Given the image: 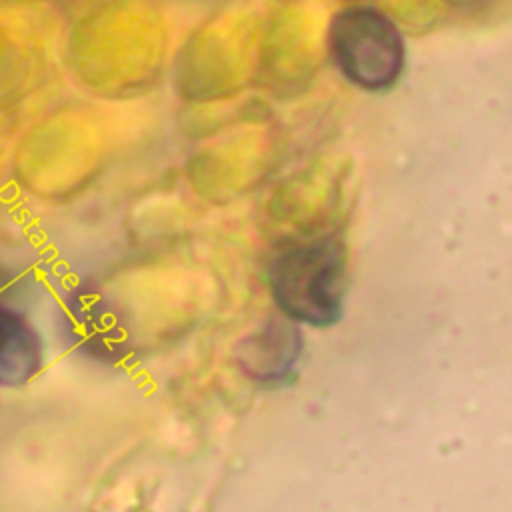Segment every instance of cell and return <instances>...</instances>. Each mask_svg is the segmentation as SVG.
<instances>
[{
  "mask_svg": "<svg viewBox=\"0 0 512 512\" xmlns=\"http://www.w3.org/2000/svg\"><path fill=\"white\" fill-rule=\"evenodd\" d=\"M346 258L342 242L322 238L282 250L270 264V290L286 318L328 326L342 316Z\"/></svg>",
  "mask_w": 512,
  "mask_h": 512,
  "instance_id": "cell-1",
  "label": "cell"
},
{
  "mask_svg": "<svg viewBox=\"0 0 512 512\" xmlns=\"http://www.w3.org/2000/svg\"><path fill=\"white\" fill-rule=\"evenodd\" d=\"M330 54L338 70L364 90L392 86L404 66V40L380 10L354 6L338 12L328 30Z\"/></svg>",
  "mask_w": 512,
  "mask_h": 512,
  "instance_id": "cell-2",
  "label": "cell"
},
{
  "mask_svg": "<svg viewBox=\"0 0 512 512\" xmlns=\"http://www.w3.org/2000/svg\"><path fill=\"white\" fill-rule=\"evenodd\" d=\"M44 368V344L16 308L0 300V388L30 384Z\"/></svg>",
  "mask_w": 512,
  "mask_h": 512,
  "instance_id": "cell-3",
  "label": "cell"
},
{
  "mask_svg": "<svg viewBox=\"0 0 512 512\" xmlns=\"http://www.w3.org/2000/svg\"><path fill=\"white\" fill-rule=\"evenodd\" d=\"M300 354V332L290 318L270 320L244 340L238 360L246 374L260 382H280L294 368Z\"/></svg>",
  "mask_w": 512,
  "mask_h": 512,
  "instance_id": "cell-4",
  "label": "cell"
},
{
  "mask_svg": "<svg viewBox=\"0 0 512 512\" xmlns=\"http://www.w3.org/2000/svg\"><path fill=\"white\" fill-rule=\"evenodd\" d=\"M72 340L80 354L94 360H116L128 352L130 336L114 312L82 308L72 312Z\"/></svg>",
  "mask_w": 512,
  "mask_h": 512,
  "instance_id": "cell-5",
  "label": "cell"
}]
</instances>
